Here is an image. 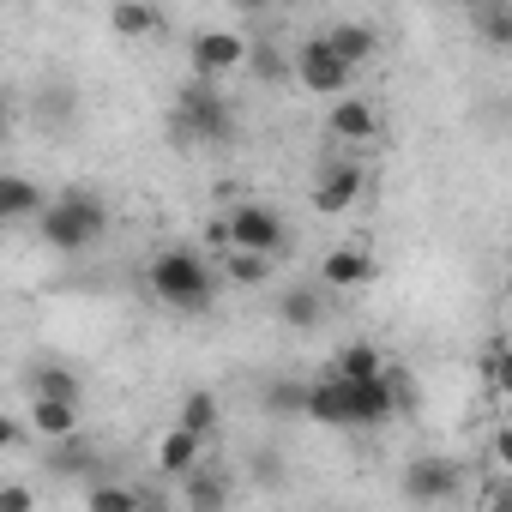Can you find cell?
<instances>
[{
    "instance_id": "24",
    "label": "cell",
    "mask_w": 512,
    "mask_h": 512,
    "mask_svg": "<svg viewBox=\"0 0 512 512\" xmlns=\"http://www.w3.org/2000/svg\"><path fill=\"white\" fill-rule=\"evenodd\" d=\"M260 398H266L272 416H308V386H302V380H272Z\"/></svg>"
},
{
    "instance_id": "12",
    "label": "cell",
    "mask_w": 512,
    "mask_h": 512,
    "mask_svg": "<svg viewBox=\"0 0 512 512\" xmlns=\"http://www.w3.org/2000/svg\"><path fill=\"white\" fill-rule=\"evenodd\" d=\"M163 7L157 0H115L109 7V31L121 37V43H151V37H163Z\"/></svg>"
},
{
    "instance_id": "4",
    "label": "cell",
    "mask_w": 512,
    "mask_h": 512,
    "mask_svg": "<svg viewBox=\"0 0 512 512\" xmlns=\"http://www.w3.org/2000/svg\"><path fill=\"white\" fill-rule=\"evenodd\" d=\"M223 79H187L181 85V97H175V127H181V139H193V145H229L235 139V103L217 91Z\"/></svg>"
},
{
    "instance_id": "2",
    "label": "cell",
    "mask_w": 512,
    "mask_h": 512,
    "mask_svg": "<svg viewBox=\"0 0 512 512\" xmlns=\"http://www.w3.org/2000/svg\"><path fill=\"white\" fill-rule=\"evenodd\" d=\"M145 284H151V296L169 308V314H211V302H217V272L199 260L193 247H169V253H157V260L145 266Z\"/></svg>"
},
{
    "instance_id": "9",
    "label": "cell",
    "mask_w": 512,
    "mask_h": 512,
    "mask_svg": "<svg viewBox=\"0 0 512 512\" xmlns=\"http://www.w3.org/2000/svg\"><path fill=\"white\" fill-rule=\"evenodd\" d=\"M362 187H368V169L362 163H326L314 175V211L320 217H344L362 199Z\"/></svg>"
},
{
    "instance_id": "6",
    "label": "cell",
    "mask_w": 512,
    "mask_h": 512,
    "mask_svg": "<svg viewBox=\"0 0 512 512\" xmlns=\"http://www.w3.org/2000/svg\"><path fill=\"white\" fill-rule=\"evenodd\" d=\"M247 55H253V37L223 31V25H205V31H193V43H187V67H193L199 79H235V73H247Z\"/></svg>"
},
{
    "instance_id": "18",
    "label": "cell",
    "mask_w": 512,
    "mask_h": 512,
    "mask_svg": "<svg viewBox=\"0 0 512 512\" xmlns=\"http://www.w3.org/2000/svg\"><path fill=\"white\" fill-rule=\"evenodd\" d=\"M272 260H278V253H253V247H229V260H223V272H229V284H241V290H260V284H272Z\"/></svg>"
},
{
    "instance_id": "7",
    "label": "cell",
    "mask_w": 512,
    "mask_h": 512,
    "mask_svg": "<svg viewBox=\"0 0 512 512\" xmlns=\"http://www.w3.org/2000/svg\"><path fill=\"white\" fill-rule=\"evenodd\" d=\"M284 217L260 199H241L229 217H223V247H253V253H278L284 247Z\"/></svg>"
},
{
    "instance_id": "31",
    "label": "cell",
    "mask_w": 512,
    "mask_h": 512,
    "mask_svg": "<svg viewBox=\"0 0 512 512\" xmlns=\"http://www.w3.org/2000/svg\"><path fill=\"white\" fill-rule=\"evenodd\" d=\"M500 422H512V392H506V398H500Z\"/></svg>"
},
{
    "instance_id": "25",
    "label": "cell",
    "mask_w": 512,
    "mask_h": 512,
    "mask_svg": "<svg viewBox=\"0 0 512 512\" xmlns=\"http://www.w3.org/2000/svg\"><path fill=\"white\" fill-rule=\"evenodd\" d=\"M175 422L211 440V428H217V398H211V392H187V398H181V416H175Z\"/></svg>"
},
{
    "instance_id": "10",
    "label": "cell",
    "mask_w": 512,
    "mask_h": 512,
    "mask_svg": "<svg viewBox=\"0 0 512 512\" xmlns=\"http://www.w3.org/2000/svg\"><path fill=\"white\" fill-rule=\"evenodd\" d=\"M326 133L338 139V145H368V139H380V109L368 103V97H332V115H326Z\"/></svg>"
},
{
    "instance_id": "19",
    "label": "cell",
    "mask_w": 512,
    "mask_h": 512,
    "mask_svg": "<svg viewBox=\"0 0 512 512\" xmlns=\"http://www.w3.org/2000/svg\"><path fill=\"white\" fill-rule=\"evenodd\" d=\"M181 500H187V506H223V500H229V482L217 476V464H193V470L181 476Z\"/></svg>"
},
{
    "instance_id": "26",
    "label": "cell",
    "mask_w": 512,
    "mask_h": 512,
    "mask_svg": "<svg viewBox=\"0 0 512 512\" xmlns=\"http://www.w3.org/2000/svg\"><path fill=\"white\" fill-rule=\"evenodd\" d=\"M31 392H43V398H73V404H79V380H73L67 368H37V374H31Z\"/></svg>"
},
{
    "instance_id": "29",
    "label": "cell",
    "mask_w": 512,
    "mask_h": 512,
    "mask_svg": "<svg viewBox=\"0 0 512 512\" xmlns=\"http://www.w3.org/2000/svg\"><path fill=\"white\" fill-rule=\"evenodd\" d=\"M488 374H494V386H500V398L512 392V350H500L494 362H488Z\"/></svg>"
},
{
    "instance_id": "15",
    "label": "cell",
    "mask_w": 512,
    "mask_h": 512,
    "mask_svg": "<svg viewBox=\"0 0 512 512\" xmlns=\"http://www.w3.org/2000/svg\"><path fill=\"white\" fill-rule=\"evenodd\" d=\"M193 464H205V434H193V428H169L163 440H157V470L163 476H187Z\"/></svg>"
},
{
    "instance_id": "22",
    "label": "cell",
    "mask_w": 512,
    "mask_h": 512,
    "mask_svg": "<svg viewBox=\"0 0 512 512\" xmlns=\"http://www.w3.org/2000/svg\"><path fill=\"white\" fill-rule=\"evenodd\" d=\"M476 13V37L488 49H512V7L506 0H494V7H470Z\"/></svg>"
},
{
    "instance_id": "14",
    "label": "cell",
    "mask_w": 512,
    "mask_h": 512,
    "mask_svg": "<svg viewBox=\"0 0 512 512\" xmlns=\"http://www.w3.org/2000/svg\"><path fill=\"white\" fill-rule=\"evenodd\" d=\"M278 320L296 326V332H314L326 320V284H290L278 296Z\"/></svg>"
},
{
    "instance_id": "5",
    "label": "cell",
    "mask_w": 512,
    "mask_h": 512,
    "mask_svg": "<svg viewBox=\"0 0 512 512\" xmlns=\"http://www.w3.org/2000/svg\"><path fill=\"white\" fill-rule=\"evenodd\" d=\"M362 67L356 61H344L338 49H332V37H308L302 49H296V85L308 91V97H344L350 91V79H356Z\"/></svg>"
},
{
    "instance_id": "8",
    "label": "cell",
    "mask_w": 512,
    "mask_h": 512,
    "mask_svg": "<svg viewBox=\"0 0 512 512\" xmlns=\"http://www.w3.org/2000/svg\"><path fill=\"white\" fill-rule=\"evenodd\" d=\"M464 494V476L452 458H416L404 464V500H422V506H440V500H458Z\"/></svg>"
},
{
    "instance_id": "16",
    "label": "cell",
    "mask_w": 512,
    "mask_h": 512,
    "mask_svg": "<svg viewBox=\"0 0 512 512\" xmlns=\"http://www.w3.org/2000/svg\"><path fill=\"white\" fill-rule=\"evenodd\" d=\"M31 428H37L43 440H67V434H79V404H73V398H43V392H31Z\"/></svg>"
},
{
    "instance_id": "27",
    "label": "cell",
    "mask_w": 512,
    "mask_h": 512,
    "mask_svg": "<svg viewBox=\"0 0 512 512\" xmlns=\"http://www.w3.org/2000/svg\"><path fill=\"white\" fill-rule=\"evenodd\" d=\"M488 452H494V464H500V470H512V422H500V428H494Z\"/></svg>"
},
{
    "instance_id": "30",
    "label": "cell",
    "mask_w": 512,
    "mask_h": 512,
    "mask_svg": "<svg viewBox=\"0 0 512 512\" xmlns=\"http://www.w3.org/2000/svg\"><path fill=\"white\" fill-rule=\"evenodd\" d=\"M229 7H235L241 19H260V13H272V7H278V0H229Z\"/></svg>"
},
{
    "instance_id": "23",
    "label": "cell",
    "mask_w": 512,
    "mask_h": 512,
    "mask_svg": "<svg viewBox=\"0 0 512 512\" xmlns=\"http://www.w3.org/2000/svg\"><path fill=\"white\" fill-rule=\"evenodd\" d=\"M247 73H253V79H266V85H284V79H296V61H290L284 49H272V43H253Z\"/></svg>"
},
{
    "instance_id": "32",
    "label": "cell",
    "mask_w": 512,
    "mask_h": 512,
    "mask_svg": "<svg viewBox=\"0 0 512 512\" xmlns=\"http://www.w3.org/2000/svg\"><path fill=\"white\" fill-rule=\"evenodd\" d=\"M464 7H494V0H464Z\"/></svg>"
},
{
    "instance_id": "28",
    "label": "cell",
    "mask_w": 512,
    "mask_h": 512,
    "mask_svg": "<svg viewBox=\"0 0 512 512\" xmlns=\"http://www.w3.org/2000/svg\"><path fill=\"white\" fill-rule=\"evenodd\" d=\"M31 506H37L31 488H19V482H13V488H0V512H31Z\"/></svg>"
},
{
    "instance_id": "21",
    "label": "cell",
    "mask_w": 512,
    "mask_h": 512,
    "mask_svg": "<svg viewBox=\"0 0 512 512\" xmlns=\"http://www.w3.org/2000/svg\"><path fill=\"white\" fill-rule=\"evenodd\" d=\"M151 494L145 488H121V482H91L85 488V506L91 512H133V506H145Z\"/></svg>"
},
{
    "instance_id": "20",
    "label": "cell",
    "mask_w": 512,
    "mask_h": 512,
    "mask_svg": "<svg viewBox=\"0 0 512 512\" xmlns=\"http://www.w3.org/2000/svg\"><path fill=\"white\" fill-rule=\"evenodd\" d=\"M332 374H344V380H374V374H386V356H380L374 344H344V350L332 356Z\"/></svg>"
},
{
    "instance_id": "3",
    "label": "cell",
    "mask_w": 512,
    "mask_h": 512,
    "mask_svg": "<svg viewBox=\"0 0 512 512\" xmlns=\"http://www.w3.org/2000/svg\"><path fill=\"white\" fill-rule=\"evenodd\" d=\"M103 229H109V205H103L97 193H85V187L55 193V199L43 205V217H37V235H43L55 253H85V247L103 241Z\"/></svg>"
},
{
    "instance_id": "11",
    "label": "cell",
    "mask_w": 512,
    "mask_h": 512,
    "mask_svg": "<svg viewBox=\"0 0 512 512\" xmlns=\"http://www.w3.org/2000/svg\"><path fill=\"white\" fill-rule=\"evenodd\" d=\"M374 253L368 247H326V260H320V284L326 290H362L374 284Z\"/></svg>"
},
{
    "instance_id": "13",
    "label": "cell",
    "mask_w": 512,
    "mask_h": 512,
    "mask_svg": "<svg viewBox=\"0 0 512 512\" xmlns=\"http://www.w3.org/2000/svg\"><path fill=\"white\" fill-rule=\"evenodd\" d=\"M43 205H49V193L31 175H7V181H0V223H37Z\"/></svg>"
},
{
    "instance_id": "1",
    "label": "cell",
    "mask_w": 512,
    "mask_h": 512,
    "mask_svg": "<svg viewBox=\"0 0 512 512\" xmlns=\"http://www.w3.org/2000/svg\"><path fill=\"white\" fill-rule=\"evenodd\" d=\"M404 404H410V386L398 368H386L374 380H344L326 368V380L308 386V422H320V428H380Z\"/></svg>"
},
{
    "instance_id": "17",
    "label": "cell",
    "mask_w": 512,
    "mask_h": 512,
    "mask_svg": "<svg viewBox=\"0 0 512 512\" xmlns=\"http://www.w3.org/2000/svg\"><path fill=\"white\" fill-rule=\"evenodd\" d=\"M326 37H332V49H338L344 61H356V67H368V61L380 55V37H374V25H362V19H344V25H332Z\"/></svg>"
}]
</instances>
